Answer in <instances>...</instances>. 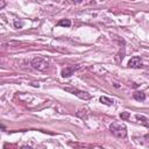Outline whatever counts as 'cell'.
I'll return each instance as SVG.
<instances>
[{"mask_svg": "<svg viewBox=\"0 0 149 149\" xmlns=\"http://www.w3.org/2000/svg\"><path fill=\"white\" fill-rule=\"evenodd\" d=\"M109 130L111 133L119 139H125L127 136V127L125 123L121 122H113L109 125Z\"/></svg>", "mask_w": 149, "mask_h": 149, "instance_id": "1", "label": "cell"}, {"mask_svg": "<svg viewBox=\"0 0 149 149\" xmlns=\"http://www.w3.org/2000/svg\"><path fill=\"white\" fill-rule=\"evenodd\" d=\"M30 65H31L34 69L38 70V71H47L48 68H49V62H48L45 58H43V57H35V58L31 61Z\"/></svg>", "mask_w": 149, "mask_h": 149, "instance_id": "2", "label": "cell"}, {"mask_svg": "<svg viewBox=\"0 0 149 149\" xmlns=\"http://www.w3.org/2000/svg\"><path fill=\"white\" fill-rule=\"evenodd\" d=\"M64 90L68 91V92H70V93H72V94H74V95H77L78 98H80V99H83V100H88V99H91V94H90V93H87V92H85V91H81V90H78V88H76V87H64Z\"/></svg>", "mask_w": 149, "mask_h": 149, "instance_id": "3", "label": "cell"}, {"mask_svg": "<svg viewBox=\"0 0 149 149\" xmlns=\"http://www.w3.org/2000/svg\"><path fill=\"white\" fill-rule=\"evenodd\" d=\"M143 66V63H142V59L137 56L135 57H132L128 62V68H132V69H140Z\"/></svg>", "mask_w": 149, "mask_h": 149, "instance_id": "4", "label": "cell"}, {"mask_svg": "<svg viewBox=\"0 0 149 149\" xmlns=\"http://www.w3.org/2000/svg\"><path fill=\"white\" fill-rule=\"evenodd\" d=\"M78 69H79V66H78V65H77V66H74V65H71V66H65V68L62 70L61 74H62V77L66 78V77H70L71 74H73V72H74L76 70H78Z\"/></svg>", "mask_w": 149, "mask_h": 149, "instance_id": "5", "label": "cell"}, {"mask_svg": "<svg viewBox=\"0 0 149 149\" xmlns=\"http://www.w3.org/2000/svg\"><path fill=\"white\" fill-rule=\"evenodd\" d=\"M135 120H136L139 123L143 125L144 127L149 128V119H148L147 116H144V115H141V114H135Z\"/></svg>", "mask_w": 149, "mask_h": 149, "instance_id": "6", "label": "cell"}, {"mask_svg": "<svg viewBox=\"0 0 149 149\" xmlns=\"http://www.w3.org/2000/svg\"><path fill=\"white\" fill-rule=\"evenodd\" d=\"M133 98L137 101H143V100H146V93L141 92V91H136L133 93Z\"/></svg>", "mask_w": 149, "mask_h": 149, "instance_id": "7", "label": "cell"}, {"mask_svg": "<svg viewBox=\"0 0 149 149\" xmlns=\"http://www.w3.org/2000/svg\"><path fill=\"white\" fill-rule=\"evenodd\" d=\"M100 102L101 104H104V105H107V106H112L113 105V102H114V100L113 99H111V98H108V97H105V95H102V97H100Z\"/></svg>", "mask_w": 149, "mask_h": 149, "instance_id": "8", "label": "cell"}, {"mask_svg": "<svg viewBox=\"0 0 149 149\" xmlns=\"http://www.w3.org/2000/svg\"><path fill=\"white\" fill-rule=\"evenodd\" d=\"M57 24L61 26V27H70L71 26V21L69 19H62V20L58 21Z\"/></svg>", "mask_w": 149, "mask_h": 149, "instance_id": "9", "label": "cell"}, {"mask_svg": "<svg viewBox=\"0 0 149 149\" xmlns=\"http://www.w3.org/2000/svg\"><path fill=\"white\" fill-rule=\"evenodd\" d=\"M120 116H121V119L126 120V119H128V118H129V113H128V112H123V113H121V114H120Z\"/></svg>", "mask_w": 149, "mask_h": 149, "instance_id": "10", "label": "cell"}, {"mask_svg": "<svg viewBox=\"0 0 149 149\" xmlns=\"http://www.w3.org/2000/svg\"><path fill=\"white\" fill-rule=\"evenodd\" d=\"M14 26H15V28L19 29V28H21V27L23 26V23H22V22H17V21H15V22H14Z\"/></svg>", "mask_w": 149, "mask_h": 149, "instance_id": "11", "label": "cell"}, {"mask_svg": "<svg viewBox=\"0 0 149 149\" xmlns=\"http://www.w3.org/2000/svg\"><path fill=\"white\" fill-rule=\"evenodd\" d=\"M72 1H73L74 3H80V2L83 1V0H72Z\"/></svg>", "mask_w": 149, "mask_h": 149, "instance_id": "12", "label": "cell"}, {"mask_svg": "<svg viewBox=\"0 0 149 149\" xmlns=\"http://www.w3.org/2000/svg\"><path fill=\"white\" fill-rule=\"evenodd\" d=\"M144 139H147V140L149 141V134H147V135H144Z\"/></svg>", "mask_w": 149, "mask_h": 149, "instance_id": "13", "label": "cell"}, {"mask_svg": "<svg viewBox=\"0 0 149 149\" xmlns=\"http://www.w3.org/2000/svg\"><path fill=\"white\" fill-rule=\"evenodd\" d=\"M3 6H5V1L2 0V3H1V8H3Z\"/></svg>", "mask_w": 149, "mask_h": 149, "instance_id": "14", "label": "cell"}]
</instances>
